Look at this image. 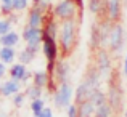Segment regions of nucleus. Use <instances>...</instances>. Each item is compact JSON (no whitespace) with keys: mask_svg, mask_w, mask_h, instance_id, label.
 Wrapping results in <instances>:
<instances>
[{"mask_svg":"<svg viewBox=\"0 0 127 117\" xmlns=\"http://www.w3.org/2000/svg\"><path fill=\"white\" fill-rule=\"evenodd\" d=\"M122 74L127 75V56H124V61H122Z\"/></svg>","mask_w":127,"mask_h":117,"instance_id":"nucleus-35","label":"nucleus"},{"mask_svg":"<svg viewBox=\"0 0 127 117\" xmlns=\"http://www.w3.org/2000/svg\"><path fill=\"white\" fill-rule=\"evenodd\" d=\"M113 112H114V109H113V108H111V104L106 101V103H103V104L96 106V109H95V116H93V117H111V116H113Z\"/></svg>","mask_w":127,"mask_h":117,"instance_id":"nucleus-25","label":"nucleus"},{"mask_svg":"<svg viewBox=\"0 0 127 117\" xmlns=\"http://www.w3.org/2000/svg\"><path fill=\"white\" fill-rule=\"evenodd\" d=\"M47 18H48V15H45L40 10L31 6L29 13H28V18H26V26H31V27H43Z\"/></svg>","mask_w":127,"mask_h":117,"instance_id":"nucleus-10","label":"nucleus"},{"mask_svg":"<svg viewBox=\"0 0 127 117\" xmlns=\"http://www.w3.org/2000/svg\"><path fill=\"white\" fill-rule=\"evenodd\" d=\"M13 0H0V3H11Z\"/></svg>","mask_w":127,"mask_h":117,"instance_id":"nucleus-38","label":"nucleus"},{"mask_svg":"<svg viewBox=\"0 0 127 117\" xmlns=\"http://www.w3.org/2000/svg\"><path fill=\"white\" fill-rule=\"evenodd\" d=\"M77 108H79V117H93L95 116V109L96 108L90 99H85V101L79 103Z\"/></svg>","mask_w":127,"mask_h":117,"instance_id":"nucleus-21","label":"nucleus"},{"mask_svg":"<svg viewBox=\"0 0 127 117\" xmlns=\"http://www.w3.org/2000/svg\"><path fill=\"white\" fill-rule=\"evenodd\" d=\"M126 99H127V95H126Z\"/></svg>","mask_w":127,"mask_h":117,"instance_id":"nucleus-43","label":"nucleus"},{"mask_svg":"<svg viewBox=\"0 0 127 117\" xmlns=\"http://www.w3.org/2000/svg\"><path fill=\"white\" fill-rule=\"evenodd\" d=\"M74 3L77 5L79 11H82V8H84V0H74Z\"/></svg>","mask_w":127,"mask_h":117,"instance_id":"nucleus-36","label":"nucleus"},{"mask_svg":"<svg viewBox=\"0 0 127 117\" xmlns=\"http://www.w3.org/2000/svg\"><path fill=\"white\" fill-rule=\"evenodd\" d=\"M124 3H127V0H124Z\"/></svg>","mask_w":127,"mask_h":117,"instance_id":"nucleus-42","label":"nucleus"},{"mask_svg":"<svg viewBox=\"0 0 127 117\" xmlns=\"http://www.w3.org/2000/svg\"><path fill=\"white\" fill-rule=\"evenodd\" d=\"M35 56H37V55H35L34 51H31L29 48H26V47H24V48L18 53V61L23 63V64H26V66H29L35 59Z\"/></svg>","mask_w":127,"mask_h":117,"instance_id":"nucleus-24","label":"nucleus"},{"mask_svg":"<svg viewBox=\"0 0 127 117\" xmlns=\"http://www.w3.org/2000/svg\"><path fill=\"white\" fill-rule=\"evenodd\" d=\"M76 13H77V5L74 3V0H60L53 6L52 15L60 21H66V19H76Z\"/></svg>","mask_w":127,"mask_h":117,"instance_id":"nucleus-5","label":"nucleus"},{"mask_svg":"<svg viewBox=\"0 0 127 117\" xmlns=\"http://www.w3.org/2000/svg\"><path fill=\"white\" fill-rule=\"evenodd\" d=\"M122 3H124V0H108V18L111 21L118 23L121 19Z\"/></svg>","mask_w":127,"mask_h":117,"instance_id":"nucleus-13","label":"nucleus"},{"mask_svg":"<svg viewBox=\"0 0 127 117\" xmlns=\"http://www.w3.org/2000/svg\"><path fill=\"white\" fill-rule=\"evenodd\" d=\"M66 117H79V108H77V104L72 103V104L66 109Z\"/></svg>","mask_w":127,"mask_h":117,"instance_id":"nucleus-32","label":"nucleus"},{"mask_svg":"<svg viewBox=\"0 0 127 117\" xmlns=\"http://www.w3.org/2000/svg\"><path fill=\"white\" fill-rule=\"evenodd\" d=\"M90 87L87 85V83L82 80L81 83L77 85V88H76V93H74V101H76V104H79V103H82V101H85V99H89V95H90Z\"/></svg>","mask_w":127,"mask_h":117,"instance_id":"nucleus-20","label":"nucleus"},{"mask_svg":"<svg viewBox=\"0 0 127 117\" xmlns=\"http://www.w3.org/2000/svg\"><path fill=\"white\" fill-rule=\"evenodd\" d=\"M53 77L58 83H63V82H69L71 79V66L66 59H58L56 61V68H55V74Z\"/></svg>","mask_w":127,"mask_h":117,"instance_id":"nucleus-8","label":"nucleus"},{"mask_svg":"<svg viewBox=\"0 0 127 117\" xmlns=\"http://www.w3.org/2000/svg\"><path fill=\"white\" fill-rule=\"evenodd\" d=\"M43 108H45V99H43V98H37V99H32V101H31L32 114H39Z\"/></svg>","mask_w":127,"mask_h":117,"instance_id":"nucleus-28","label":"nucleus"},{"mask_svg":"<svg viewBox=\"0 0 127 117\" xmlns=\"http://www.w3.org/2000/svg\"><path fill=\"white\" fill-rule=\"evenodd\" d=\"M6 74H8V68H6V64L3 61H0V80L5 77Z\"/></svg>","mask_w":127,"mask_h":117,"instance_id":"nucleus-34","label":"nucleus"},{"mask_svg":"<svg viewBox=\"0 0 127 117\" xmlns=\"http://www.w3.org/2000/svg\"><path fill=\"white\" fill-rule=\"evenodd\" d=\"M0 51H2V43H0Z\"/></svg>","mask_w":127,"mask_h":117,"instance_id":"nucleus-40","label":"nucleus"},{"mask_svg":"<svg viewBox=\"0 0 127 117\" xmlns=\"http://www.w3.org/2000/svg\"><path fill=\"white\" fill-rule=\"evenodd\" d=\"M21 39L23 37L16 31H10L8 34H5V35L0 37V43H2V47H15V48H16Z\"/></svg>","mask_w":127,"mask_h":117,"instance_id":"nucleus-19","label":"nucleus"},{"mask_svg":"<svg viewBox=\"0 0 127 117\" xmlns=\"http://www.w3.org/2000/svg\"><path fill=\"white\" fill-rule=\"evenodd\" d=\"M108 50L114 55L121 53L124 50V47H127V42H126V31L119 23H114L111 29V34H109V39H108Z\"/></svg>","mask_w":127,"mask_h":117,"instance_id":"nucleus-3","label":"nucleus"},{"mask_svg":"<svg viewBox=\"0 0 127 117\" xmlns=\"http://www.w3.org/2000/svg\"><path fill=\"white\" fill-rule=\"evenodd\" d=\"M0 117H8V114H6L5 111H2V112H0Z\"/></svg>","mask_w":127,"mask_h":117,"instance_id":"nucleus-37","label":"nucleus"},{"mask_svg":"<svg viewBox=\"0 0 127 117\" xmlns=\"http://www.w3.org/2000/svg\"><path fill=\"white\" fill-rule=\"evenodd\" d=\"M52 79H53V77L48 74V72H47V69H40V71H35V72H34L32 83H35V85L42 87V88H47Z\"/></svg>","mask_w":127,"mask_h":117,"instance_id":"nucleus-18","label":"nucleus"},{"mask_svg":"<svg viewBox=\"0 0 127 117\" xmlns=\"http://www.w3.org/2000/svg\"><path fill=\"white\" fill-rule=\"evenodd\" d=\"M124 117H127V109H126V112H124Z\"/></svg>","mask_w":127,"mask_h":117,"instance_id":"nucleus-39","label":"nucleus"},{"mask_svg":"<svg viewBox=\"0 0 127 117\" xmlns=\"http://www.w3.org/2000/svg\"><path fill=\"white\" fill-rule=\"evenodd\" d=\"M0 96H2V90H0Z\"/></svg>","mask_w":127,"mask_h":117,"instance_id":"nucleus-41","label":"nucleus"},{"mask_svg":"<svg viewBox=\"0 0 127 117\" xmlns=\"http://www.w3.org/2000/svg\"><path fill=\"white\" fill-rule=\"evenodd\" d=\"M0 108H2V106H0Z\"/></svg>","mask_w":127,"mask_h":117,"instance_id":"nucleus-44","label":"nucleus"},{"mask_svg":"<svg viewBox=\"0 0 127 117\" xmlns=\"http://www.w3.org/2000/svg\"><path fill=\"white\" fill-rule=\"evenodd\" d=\"M21 88H23L21 80H16V79H11V77L0 83V90H2L3 98H11L13 95H16V93L21 92Z\"/></svg>","mask_w":127,"mask_h":117,"instance_id":"nucleus-9","label":"nucleus"},{"mask_svg":"<svg viewBox=\"0 0 127 117\" xmlns=\"http://www.w3.org/2000/svg\"><path fill=\"white\" fill-rule=\"evenodd\" d=\"M28 66L26 64H23V63H13L11 66L8 68V74H10V77L11 79H16V80H21L23 82V79H24V75L28 74Z\"/></svg>","mask_w":127,"mask_h":117,"instance_id":"nucleus-15","label":"nucleus"},{"mask_svg":"<svg viewBox=\"0 0 127 117\" xmlns=\"http://www.w3.org/2000/svg\"><path fill=\"white\" fill-rule=\"evenodd\" d=\"M90 48L98 51L100 48H103V42H101V34H100V27L98 23H93L90 26Z\"/></svg>","mask_w":127,"mask_h":117,"instance_id":"nucleus-14","label":"nucleus"},{"mask_svg":"<svg viewBox=\"0 0 127 117\" xmlns=\"http://www.w3.org/2000/svg\"><path fill=\"white\" fill-rule=\"evenodd\" d=\"M76 32H77V24L76 19H66L60 24V34H58V43L63 56L71 55V51L76 47Z\"/></svg>","mask_w":127,"mask_h":117,"instance_id":"nucleus-1","label":"nucleus"},{"mask_svg":"<svg viewBox=\"0 0 127 117\" xmlns=\"http://www.w3.org/2000/svg\"><path fill=\"white\" fill-rule=\"evenodd\" d=\"M26 98H28V96H26V93L19 92V93H16V95H13V96H11V101H13V104H15L16 108H19V106L24 104Z\"/></svg>","mask_w":127,"mask_h":117,"instance_id":"nucleus-30","label":"nucleus"},{"mask_svg":"<svg viewBox=\"0 0 127 117\" xmlns=\"http://www.w3.org/2000/svg\"><path fill=\"white\" fill-rule=\"evenodd\" d=\"M96 69L100 71L103 79L108 80L113 74V59H111V53L109 50H106L105 47L100 48L96 51Z\"/></svg>","mask_w":127,"mask_h":117,"instance_id":"nucleus-6","label":"nucleus"},{"mask_svg":"<svg viewBox=\"0 0 127 117\" xmlns=\"http://www.w3.org/2000/svg\"><path fill=\"white\" fill-rule=\"evenodd\" d=\"M34 117H55V116H53L52 108H47V106H45L39 114H34Z\"/></svg>","mask_w":127,"mask_h":117,"instance_id":"nucleus-33","label":"nucleus"},{"mask_svg":"<svg viewBox=\"0 0 127 117\" xmlns=\"http://www.w3.org/2000/svg\"><path fill=\"white\" fill-rule=\"evenodd\" d=\"M26 48H29L31 51H34L35 55H39V51H40V48H42V42H28L26 43Z\"/></svg>","mask_w":127,"mask_h":117,"instance_id":"nucleus-31","label":"nucleus"},{"mask_svg":"<svg viewBox=\"0 0 127 117\" xmlns=\"http://www.w3.org/2000/svg\"><path fill=\"white\" fill-rule=\"evenodd\" d=\"M15 11V8H13L11 3H0V16H5V18H8V16H11Z\"/></svg>","mask_w":127,"mask_h":117,"instance_id":"nucleus-29","label":"nucleus"},{"mask_svg":"<svg viewBox=\"0 0 127 117\" xmlns=\"http://www.w3.org/2000/svg\"><path fill=\"white\" fill-rule=\"evenodd\" d=\"M87 8L93 16H101L103 19L108 16V0H89Z\"/></svg>","mask_w":127,"mask_h":117,"instance_id":"nucleus-11","label":"nucleus"},{"mask_svg":"<svg viewBox=\"0 0 127 117\" xmlns=\"http://www.w3.org/2000/svg\"><path fill=\"white\" fill-rule=\"evenodd\" d=\"M11 5L16 13H21L24 10H28V6H31V0H13Z\"/></svg>","mask_w":127,"mask_h":117,"instance_id":"nucleus-27","label":"nucleus"},{"mask_svg":"<svg viewBox=\"0 0 127 117\" xmlns=\"http://www.w3.org/2000/svg\"><path fill=\"white\" fill-rule=\"evenodd\" d=\"M74 93L76 90L72 88L71 82H63L58 85V88L53 92V104L58 109H68L72 104V99H74Z\"/></svg>","mask_w":127,"mask_h":117,"instance_id":"nucleus-2","label":"nucleus"},{"mask_svg":"<svg viewBox=\"0 0 127 117\" xmlns=\"http://www.w3.org/2000/svg\"><path fill=\"white\" fill-rule=\"evenodd\" d=\"M89 99L95 104V108H96V106H100V104H103V103L108 101V93H105L103 90H100V88H95V90L90 92Z\"/></svg>","mask_w":127,"mask_h":117,"instance_id":"nucleus-22","label":"nucleus"},{"mask_svg":"<svg viewBox=\"0 0 127 117\" xmlns=\"http://www.w3.org/2000/svg\"><path fill=\"white\" fill-rule=\"evenodd\" d=\"M42 53L45 56L47 61H58V56L61 53L60 50V43L55 37H50V35L43 34V40H42Z\"/></svg>","mask_w":127,"mask_h":117,"instance_id":"nucleus-7","label":"nucleus"},{"mask_svg":"<svg viewBox=\"0 0 127 117\" xmlns=\"http://www.w3.org/2000/svg\"><path fill=\"white\" fill-rule=\"evenodd\" d=\"M119 74L113 72L111 77L108 79V103L111 104V108L116 111L121 109V104H122V88H121V82H116V77Z\"/></svg>","mask_w":127,"mask_h":117,"instance_id":"nucleus-4","label":"nucleus"},{"mask_svg":"<svg viewBox=\"0 0 127 117\" xmlns=\"http://www.w3.org/2000/svg\"><path fill=\"white\" fill-rule=\"evenodd\" d=\"M43 90H45V88L35 85V83H31V85L26 87V92L24 93H26V96L32 101V99H37V98H43Z\"/></svg>","mask_w":127,"mask_h":117,"instance_id":"nucleus-23","label":"nucleus"},{"mask_svg":"<svg viewBox=\"0 0 127 117\" xmlns=\"http://www.w3.org/2000/svg\"><path fill=\"white\" fill-rule=\"evenodd\" d=\"M15 59H18V51H16L15 47H2L0 61H3L6 66H11L15 63Z\"/></svg>","mask_w":127,"mask_h":117,"instance_id":"nucleus-17","label":"nucleus"},{"mask_svg":"<svg viewBox=\"0 0 127 117\" xmlns=\"http://www.w3.org/2000/svg\"><path fill=\"white\" fill-rule=\"evenodd\" d=\"M42 29H43V34L45 35H50V37H55V39L60 34V24L56 21V18H53V15L52 16L48 15V18H47V21H45Z\"/></svg>","mask_w":127,"mask_h":117,"instance_id":"nucleus-16","label":"nucleus"},{"mask_svg":"<svg viewBox=\"0 0 127 117\" xmlns=\"http://www.w3.org/2000/svg\"><path fill=\"white\" fill-rule=\"evenodd\" d=\"M21 37L26 43L28 42H42L43 40V29L42 27H31L26 26L21 32Z\"/></svg>","mask_w":127,"mask_h":117,"instance_id":"nucleus-12","label":"nucleus"},{"mask_svg":"<svg viewBox=\"0 0 127 117\" xmlns=\"http://www.w3.org/2000/svg\"><path fill=\"white\" fill-rule=\"evenodd\" d=\"M13 24L15 23L10 18H5V16H0V37L5 34H8L10 31H13Z\"/></svg>","mask_w":127,"mask_h":117,"instance_id":"nucleus-26","label":"nucleus"}]
</instances>
